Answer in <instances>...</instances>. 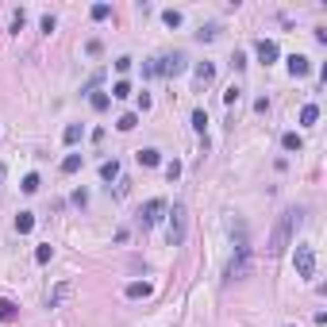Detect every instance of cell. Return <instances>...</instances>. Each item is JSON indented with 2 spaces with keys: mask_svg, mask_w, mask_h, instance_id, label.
<instances>
[{
  "mask_svg": "<svg viewBox=\"0 0 327 327\" xmlns=\"http://www.w3.org/2000/svg\"><path fill=\"white\" fill-rule=\"evenodd\" d=\"M100 177L104 181H116V177H120V162H116V158H112V162H100Z\"/></svg>",
  "mask_w": 327,
  "mask_h": 327,
  "instance_id": "cell-17",
  "label": "cell"
},
{
  "mask_svg": "<svg viewBox=\"0 0 327 327\" xmlns=\"http://www.w3.org/2000/svg\"><path fill=\"white\" fill-rule=\"evenodd\" d=\"M89 104H93L96 112H104V108L112 104V96H108V93H93V100H89Z\"/></svg>",
  "mask_w": 327,
  "mask_h": 327,
  "instance_id": "cell-24",
  "label": "cell"
},
{
  "mask_svg": "<svg viewBox=\"0 0 327 327\" xmlns=\"http://www.w3.org/2000/svg\"><path fill=\"white\" fill-rule=\"evenodd\" d=\"M185 224H189V212H185V204H173L170 208V242L173 247H181V242H185Z\"/></svg>",
  "mask_w": 327,
  "mask_h": 327,
  "instance_id": "cell-2",
  "label": "cell"
},
{
  "mask_svg": "<svg viewBox=\"0 0 327 327\" xmlns=\"http://www.w3.org/2000/svg\"><path fill=\"white\" fill-rule=\"evenodd\" d=\"M289 69H293V77H304V73H312V58L293 54V58H289Z\"/></svg>",
  "mask_w": 327,
  "mask_h": 327,
  "instance_id": "cell-8",
  "label": "cell"
},
{
  "mask_svg": "<svg viewBox=\"0 0 327 327\" xmlns=\"http://www.w3.org/2000/svg\"><path fill=\"white\" fill-rule=\"evenodd\" d=\"M112 96H116V100H127V96H131V85H127V81H116V85H112Z\"/></svg>",
  "mask_w": 327,
  "mask_h": 327,
  "instance_id": "cell-25",
  "label": "cell"
},
{
  "mask_svg": "<svg viewBox=\"0 0 327 327\" xmlns=\"http://www.w3.org/2000/svg\"><path fill=\"white\" fill-rule=\"evenodd\" d=\"M66 296H69V281H62V285H58V289H54V293H50V296H46V308H58V304H62V301H66Z\"/></svg>",
  "mask_w": 327,
  "mask_h": 327,
  "instance_id": "cell-11",
  "label": "cell"
},
{
  "mask_svg": "<svg viewBox=\"0 0 327 327\" xmlns=\"http://www.w3.org/2000/svg\"><path fill=\"white\" fill-rule=\"evenodd\" d=\"M301 224H304V208H285L281 215H277V227H274V235H269V254H281L285 247H293V239H296V231H301Z\"/></svg>",
  "mask_w": 327,
  "mask_h": 327,
  "instance_id": "cell-1",
  "label": "cell"
},
{
  "mask_svg": "<svg viewBox=\"0 0 327 327\" xmlns=\"http://www.w3.org/2000/svg\"><path fill=\"white\" fill-rule=\"evenodd\" d=\"M204 123H208V112H204V108H197V112H193V127L204 131Z\"/></svg>",
  "mask_w": 327,
  "mask_h": 327,
  "instance_id": "cell-27",
  "label": "cell"
},
{
  "mask_svg": "<svg viewBox=\"0 0 327 327\" xmlns=\"http://www.w3.org/2000/svg\"><path fill=\"white\" fill-rule=\"evenodd\" d=\"M162 212H166V204L154 197V200H147V204L139 208V215H135V220H139V227H154L158 220H162Z\"/></svg>",
  "mask_w": 327,
  "mask_h": 327,
  "instance_id": "cell-4",
  "label": "cell"
},
{
  "mask_svg": "<svg viewBox=\"0 0 327 327\" xmlns=\"http://www.w3.org/2000/svg\"><path fill=\"white\" fill-rule=\"evenodd\" d=\"M89 16H93V19H108V16H112V4H93Z\"/></svg>",
  "mask_w": 327,
  "mask_h": 327,
  "instance_id": "cell-26",
  "label": "cell"
},
{
  "mask_svg": "<svg viewBox=\"0 0 327 327\" xmlns=\"http://www.w3.org/2000/svg\"><path fill=\"white\" fill-rule=\"evenodd\" d=\"M16 231L19 235H31L35 231V212H19L16 215Z\"/></svg>",
  "mask_w": 327,
  "mask_h": 327,
  "instance_id": "cell-10",
  "label": "cell"
},
{
  "mask_svg": "<svg viewBox=\"0 0 327 327\" xmlns=\"http://www.w3.org/2000/svg\"><path fill=\"white\" fill-rule=\"evenodd\" d=\"M239 93H242V89H235V85H231V89L224 93V100H227V104H235V100H239Z\"/></svg>",
  "mask_w": 327,
  "mask_h": 327,
  "instance_id": "cell-31",
  "label": "cell"
},
{
  "mask_svg": "<svg viewBox=\"0 0 327 327\" xmlns=\"http://www.w3.org/2000/svg\"><path fill=\"white\" fill-rule=\"evenodd\" d=\"M293 262H296V274L301 277H316V250H312L308 242H296Z\"/></svg>",
  "mask_w": 327,
  "mask_h": 327,
  "instance_id": "cell-3",
  "label": "cell"
},
{
  "mask_svg": "<svg viewBox=\"0 0 327 327\" xmlns=\"http://www.w3.org/2000/svg\"><path fill=\"white\" fill-rule=\"evenodd\" d=\"M247 258H250V247H242V250H239V258H231V266H227L224 281H235V277L247 274Z\"/></svg>",
  "mask_w": 327,
  "mask_h": 327,
  "instance_id": "cell-6",
  "label": "cell"
},
{
  "mask_svg": "<svg viewBox=\"0 0 327 327\" xmlns=\"http://www.w3.org/2000/svg\"><path fill=\"white\" fill-rule=\"evenodd\" d=\"M185 54H166V58H158V73H166V77H177V73H185Z\"/></svg>",
  "mask_w": 327,
  "mask_h": 327,
  "instance_id": "cell-5",
  "label": "cell"
},
{
  "mask_svg": "<svg viewBox=\"0 0 327 327\" xmlns=\"http://www.w3.org/2000/svg\"><path fill=\"white\" fill-rule=\"evenodd\" d=\"M81 135H85V127H81V123H69V127H66V131H62V139H66L69 147H73V143H77V139H81Z\"/></svg>",
  "mask_w": 327,
  "mask_h": 327,
  "instance_id": "cell-18",
  "label": "cell"
},
{
  "mask_svg": "<svg viewBox=\"0 0 327 327\" xmlns=\"http://www.w3.org/2000/svg\"><path fill=\"white\" fill-rule=\"evenodd\" d=\"M81 166H85V158H81V154H66V158H62V173H77Z\"/></svg>",
  "mask_w": 327,
  "mask_h": 327,
  "instance_id": "cell-13",
  "label": "cell"
},
{
  "mask_svg": "<svg viewBox=\"0 0 327 327\" xmlns=\"http://www.w3.org/2000/svg\"><path fill=\"white\" fill-rule=\"evenodd\" d=\"M123 293H127V296H131V301H147V296H150V293H154V289H150V285H147V281H131V285H127V289H123Z\"/></svg>",
  "mask_w": 327,
  "mask_h": 327,
  "instance_id": "cell-9",
  "label": "cell"
},
{
  "mask_svg": "<svg viewBox=\"0 0 327 327\" xmlns=\"http://www.w3.org/2000/svg\"><path fill=\"white\" fill-rule=\"evenodd\" d=\"M16 316H19V308H16V304H12V301H0V319H4V323H12Z\"/></svg>",
  "mask_w": 327,
  "mask_h": 327,
  "instance_id": "cell-20",
  "label": "cell"
},
{
  "mask_svg": "<svg viewBox=\"0 0 327 327\" xmlns=\"http://www.w3.org/2000/svg\"><path fill=\"white\" fill-rule=\"evenodd\" d=\"M139 166H158V162H162V154H158V150L154 147H147V150H139Z\"/></svg>",
  "mask_w": 327,
  "mask_h": 327,
  "instance_id": "cell-14",
  "label": "cell"
},
{
  "mask_svg": "<svg viewBox=\"0 0 327 327\" xmlns=\"http://www.w3.org/2000/svg\"><path fill=\"white\" fill-rule=\"evenodd\" d=\"M162 19H166V27H181V12H162Z\"/></svg>",
  "mask_w": 327,
  "mask_h": 327,
  "instance_id": "cell-28",
  "label": "cell"
},
{
  "mask_svg": "<svg viewBox=\"0 0 327 327\" xmlns=\"http://www.w3.org/2000/svg\"><path fill=\"white\" fill-rule=\"evenodd\" d=\"M316 120H319V104H304V108H301V123H304V127H312Z\"/></svg>",
  "mask_w": 327,
  "mask_h": 327,
  "instance_id": "cell-12",
  "label": "cell"
},
{
  "mask_svg": "<svg viewBox=\"0 0 327 327\" xmlns=\"http://www.w3.org/2000/svg\"><path fill=\"white\" fill-rule=\"evenodd\" d=\"M177 173H181V162H170V166H166V177H170V181H177Z\"/></svg>",
  "mask_w": 327,
  "mask_h": 327,
  "instance_id": "cell-29",
  "label": "cell"
},
{
  "mask_svg": "<svg viewBox=\"0 0 327 327\" xmlns=\"http://www.w3.org/2000/svg\"><path fill=\"white\" fill-rule=\"evenodd\" d=\"M135 123H139V116L127 112V116H120V120H116V127H120V131H135Z\"/></svg>",
  "mask_w": 327,
  "mask_h": 327,
  "instance_id": "cell-22",
  "label": "cell"
},
{
  "mask_svg": "<svg viewBox=\"0 0 327 327\" xmlns=\"http://www.w3.org/2000/svg\"><path fill=\"white\" fill-rule=\"evenodd\" d=\"M212 77H215V66H212V62H200V66H197V81H200V85H208Z\"/></svg>",
  "mask_w": 327,
  "mask_h": 327,
  "instance_id": "cell-16",
  "label": "cell"
},
{
  "mask_svg": "<svg viewBox=\"0 0 327 327\" xmlns=\"http://www.w3.org/2000/svg\"><path fill=\"white\" fill-rule=\"evenodd\" d=\"M254 54H258V58L269 66V62H277V54H281V50H277L274 39H258V43H254Z\"/></svg>",
  "mask_w": 327,
  "mask_h": 327,
  "instance_id": "cell-7",
  "label": "cell"
},
{
  "mask_svg": "<svg viewBox=\"0 0 327 327\" xmlns=\"http://www.w3.org/2000/svg\"><path fill=\"white\" fill-rule=\"evenodd\" d=\"M0 181H4V166H0Z\"/></svg>",
  "mask_w": 327,
  "mask_h": 327,
  "instance_id": "cell-32",
  "label": "cell"
},
{
  "mask_svg": "<svg viewBox=\"0 0 327 327\" xmlns=\"http://www.w3.org/2000/svg\"><path fill=\"white\" fill-rule=\"evenodd\" d=\"M39 185H43V181H39V173H27L19 189H23V193H39Z\"/></svg>",
  "mask_w": 327,
  "mask_h": 327,
  "instance_id": "cell-23",
  "label": "cell"
},
{
  "mask_svg": "<svg viewBox=\"0 0 327 327\" xmlns=\"http://www.w3.org/2000/svg\"><path fill=\"white\" fill-rule=\"evenodd\" d=\"M281 147H285V150H301V147H304V139L296 135V131H285V135H281Z\"/></svg>",
  "mask_w": 327,
  "mask_h": 327,
  "instance_id": "cell-15",
  "label": "cell"
},
{
  "mask_svg": "<svg viewBox=\"0 0 327 327\" xmlns=\"http://www.w3.org/2000/svg\"><path fill=\"white\" fill-rule=\"evenodd\" d=\"M23 19H27V16H23V8H19L16 16H12V31H19V27H23Z\"/></svg>",
  "mask_w": 327,
  "mask_h": 327,
  "instance_id": "cell-30",
  "label": "cell"
},
{
  "mask_svg": "<svg viewBox=\"0 0 327 327\" xmlns=\"http://www.w3.org/2000/svg\"><path fill=\"white\" fill-rule=\"evenodd\" d=\"M215 35H220V23H208V27H200V31H197V39H200V43H212Z\"/></svg>",
  "mask_w": 327,
  "mask_h": 327,
  "instance_id": "cell-21",
  "label": "cell"
},
{
  "mask_svg": "<svg viewBox=\"0 0 327 327\" xmlns=\"http://www.w3.org/2000/svg\"><path fill=\"white\" fill-rule=\"evenodd\" d=\"M50 258H54V247H50V242H43V247H35V262H39V266H46Z\"/></svg>",
  "mask_w": 327,
  "mask_h": 327,
  "instance_id": "cell-19",
  "label": "cell"
}]
</instances>
